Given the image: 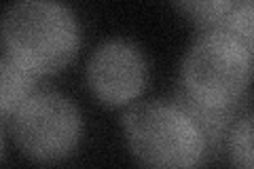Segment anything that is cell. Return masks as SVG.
Returning a JSON list of instances; mask_svg holds the SVG:
<instances>
[{
    "mask_svg": "<svg viewBox=\"0 0 254 169\" xmlns=\"http://www.w3.org/2000/svg\"><path fill=\"white\" fill-rule=\"evenodd\" d=\"M187 21L203 30H212L229 15L235 0H170Z\"/></svg>",
    "mask_w": 254,
    "mask_h": 169,
    "instance_id": "7",
    "label": "cell"
},
{
    "mask_svg": "<svg viewBox=\"0 0 254 169\" xmlns=\"http://www.w3.org/2000/svg\"><path fill=\"white\" fill-rule=\"evenodd\" d=\"M252 59H254V45H252Z\"/></svg>",
    "mask_w": 254,
    "mask_h": 169,
    "instance_id": "10",
    "label": "cell"
},
{
    "mask_svg": "<svg viewBox=\"0 0 254 169\" xmlns=\"http://www.w3.org/2000/svg\"><path fill=\"white\" fill-rule=\"evenodd\" d=\"M36 78L38 76L2 53L0 57V116L2 120L9 118L36 91Z\"/></svg>",
    "mask_w": 254,
    "mask_h": 169,
    "instance_id": "6",
    "label": "cell"
},
{
    "mask_svg": "<svg viewBox=\"0 0 254 169\" xmlns=\"http://www.w3.org/2000/svg\"><path fill=\"white\" fill-rule=\"evenodd\" d=\"M227 150L233 165L254 169V112L231 125L227 135Z\"/></svg>",
    "mask_w": 254,
    "mask_h": 169,
    "instance_id": "8",
    "label": "cell"
},
{
    "mask_svg": "<svg viewBox=\"0 0 254 169\" xmlns=\"http://www.w3.org/2000/svg\"><path fill=\"white\" fill-rule=\"evenodd\" d=\"M254 70L250 49L222 30H205L180 63L182 95L210 110H233L248 91Z\"/></svg>",
    "mask_w": 254,
    "mask_h": 169,
    "instance_id": "2",
    "label": "cell"
},
{
    "mask_svg": "<svg viewBox=\"0 0 254 169\" xmlns=\"http://www.w3.org/2000/svg\"><path fill=\"white\" fill-rule=\"evenodd\" d=\"M216 30L229 32L235 38H240L242 43L248 47L252 53L254 45V0H235L233 9L222 19Z\"/></svg>",
    "mask_w": 254,
    "mask_h": 169,
    "instance_id": "9",
    "label": "cell"
},
{
    "mask_svg": "<svg viewBox=\"0 0 254 169\" xmlns=\"http://www.w3.org/2000/svg\"><path fill=\"white\" fill-rule=\"evenodd\" d=\"M78 45L76 17L60 0H13L4 11V55L38 78L68 68Z\"/></svg>",
    "mask_w": 254,
    "mask_h": 169,
    "instance_id": "1",
    "label": "cell"
},
{
    "mask_svg": "<svg viewBox=\"0 0 254 169\" xmlns=\"http://www.w3.org/2000/svg\"><path fill=\"white\" fill-rule=\"evenodd\" d=\"M127 148L146 167H195L205 152V138L195 118L178 102L150 100L123 114Z\"/></svg>",
    "mask_w": 254,
    "mask_h": 169,
    "instance_id": "3",
    "label": "cell"
},
{
    "mask_svg": "<svg viewBox=\"0 0 254 169\" xmlns=\"http://www.w3.org/2000/svg\"><path fill=\"white\" fill-rule=\"evenodd\" d=\"M85 76L91 95L102 106L123 108L142 95L148 70L144 55L136 45L113 38L95 47L87 61Z\"/></svg>",
    "mask_w": 254,
    "mask_h": 169,
    "instance_id": "5",
    "label": "cell"
},
{
    "mask_svg": "<svg viewBox=\"0 0 254 169\" xmlns=\"http://www.w3.org/2000/svg\"><path fill=\"white\" fill-rule=\"evenodd\" d=\"M15 146L30 161L58 163L68 159L81 140V114L74 102L51 89H36L2 120Z\"/></svg>",
    "mask_w": 254,
    "mask_h": 169,
    "instance_id": "4",
    "label": "cell"
}]
</instances>
